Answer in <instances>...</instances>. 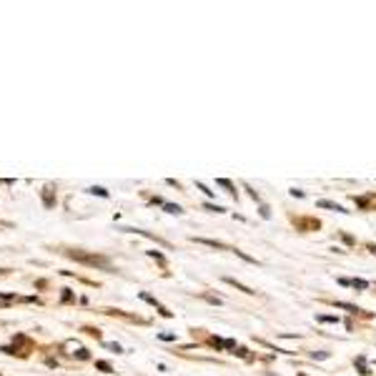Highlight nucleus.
<instances>
[{"label":"nucleus","mask_w":376,"mask_h":376,"mask_svg":"<svg viewBox=\"0 0 376 376\" xmlns=\"http://www.w3.org/2000/svg\"><path fill=\"white\" fill-rule=\"evenodd\" d=\"M166 211H171V213H181V208H178V206H171V203H166Z\"/></svg>","instance_id":"nucleus-4"},{"label":"nucleus","mask_w":376,"mask_h":376,"mask_svg":"<svg viewBox=\"0 0 376 376\" xmlns=\"http://www.w3.org/2000/svg\"><path fill=\"white\" fill-rule=\"evenodd\" d=\"M319 206H321V208H331V211H338V213H346V208H344V206H338V203H331V201H319Z\"/></svg>","instance_id":"nucleus-2"},{"label":"nucleus","mask_w":376,"mask_h":376,"mask_svg":"<svg viewBox=\"0 0 376 376\" xmlns=\"http://www.w3.org/2000/svg\"><path fill=\"white\" fill-rule=\"evenodd\" d=\"M319 321H324V324H333V321H338V319H333V316H319Z\"/></svg>","instance_id":"nucleus-3"},{"label":"nucleus","mask_w":376,"mask_h":376,"mask_svg":"<svg viewBox=\"0 0 376 376\" xmlns=\"http://www.w3.org/2000/svg\"><path fill=\"white\" fill-rule=\"evenodd\" d=\"M338 283H344V286H354V288H366V286H369L364 279H354V281H346V279H341Z\"/></svg>","instance_id":"nucleus-1"}]
</instances>
